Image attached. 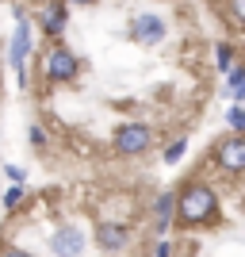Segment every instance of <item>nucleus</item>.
<instances>
[{
    "label": "nucleus",
    "mask_w": 245,
    "mask_h": 257,
    "mask_svg": "<svg viewBox=\"0 0 245 257\" xmlns=\"http://www.w3.org/2000/svg\"><path fill=\"white\" fill-rule=\"evenodd\" d=\"M226 85H230V96L237 104H245V65H234L230 73H226Z\"/></svg>",
    "instance_id": "nucleus-11"
},
{
    "label": "nucleus",
    "mask_w": 245,
    "mask_h": 257,
    "mask_svg": "<svg viewBox=\"0 0 245 257\" xmlns=\"http://www.w3.org/2000/svg\"><path fill=\"white\" fill-rule=\"evenodd\" d=\"M111 146L123 158H138V154H146L153 146V127H146V123H123V127H115Z\"/></svg>",
    "instance_id": "nucleus-2"
},
{
    "label": "nucleus",
    "mask_w": 245,
    "mask_h": 257,
    "mask_svg": "<svg viewBox=\"0 0 245 257\" xmlns=\"http://www.w3.org/2000/svg\"><path fill=\"white\" fill-rule=\"evenodd\" d=\"M214 62H218L222 73H230V69H234V50H230L226 43H218V46H214Z\"/></svg>",
    "instance_id": "nucleus-12"
},
{
    "label": "nucleus",
    "mask_w": 245,
    "mask_h": 257,
    "mask_svg": "<svg viewBox=\"0 0 245 257\" xmlns=\"http://www.w3.org/2000/svg\"><path fill=\"white\" fill-rule=\"evenodd\" d=\"M211 158L222 173H245V131H237L230 139H218Z\"/></svg>",
    "instance_id": "nucleus-3"
},
{
    "label": "nucleus",
    "mask_w": 245,
    "mask_h": 257,
    "mask_svg": "<svg viewBox=\"0 0 245 257\" xmlns=\"http://www.w3.org/2000/svg\"><path fill=\"white\" fill-rule=\"evenodd\" d=\"M172 215H176V192H161L157 204H153V226H157V234H165V230H169Z\"/></svg>",
    "instance_id": "nucleus-10"
},
{
    "label": "nucleus",
    "mask_w": 245,
    "mask_h": 257,
    "mask_svg": "<svg viewBox=\"0 0 245 257\" xmlns=\"http://www.w3.org/2000/svg\"><path fill=\"white\" fill-rule=\"evenodd\" d=\"M0 257H31V253L20 249V246H4V249H0Z\"/></svg>",
    "instance_id": "nucleus-16"
},
{
    "label": "nucleus",
    "mask_w": 245,
    "mask_h": 257,
    "mask_svg": "<svg viewBox=\"0 0 245 257\" xmlns=\"http://www.w3.org/2000/svg\"><path fill=\"white\" fill-rule=\"evenodd\" d=\"M27 54H31V23L20 12V23H16V39H12V65L20 73V85H27Z\"/></svg>",
    "instance_id": "nucleus-9"
},
{
    "label": "nucleus",
    "mask_w": 245,
    "mask_h": 257,
    "mask_svg": "<svg viewBox=\"0 0 245 257\" xmlns=\"http://www.w3.org/2000/svg\"><path fill=\"white\" fill-rule=\"evenodd\" d=\"M184 150H188V139H176L169 150H165V161H180V154H184Z\"/></svg>",
    "instance_id": "nucleus-15"
},
{
    "label": "nucleus",
    "mask_w": 245,
    "mask_h": 257,
    "mask_svg": "<svg viewBox=\"0 0 245 257\" xmlns=\"http://www.w3.org/2000/svg\"><path fill=\"white\" fill-rule=\"evenodd\" d=\"M39 23H43L46 39L58 43L65 35V23H69V4H65V0H43V4H39Z\"/></svg>",
    "instance_id": "nucleus-6"
},
{
    "label": "nucleus",
    "mask_w": 245,
    "mask_h": 257,
    "mask_svg": "<svg viewBox=\"0 0 245 257\" xmlns=\"http://www.w3.org/2000/svg\"><path fill=\"white\" fill-rule=\"evenodd\" d=\"M85 246H88V234L77 223H65L62 230L50 238V249L58 257H81V253H85Z\"/></svg>",
    "instance_id": "nucleus-7"
},
{
    "label": "nucleus",
    "mask_w": 245,
    "mask_h": 257,
    "mask_svg": "<svg viewBox=\"0 0 245 257\" xmlns=\"http://www.w3.org/2000/svg\"><path fill=\"white\" fill-rule=\"evenodd\" d=\"M230 12H234L237 20H241V23H245V0H230Z\"/></svg>",
    "instance_id": "nucleus-17"
},
{
    "label": "nucleus",
    "mask_w": 245,
    "mask_h": 257,
    "mask_svg": "<svg viewBox=\"0 0 245 257\" xmlns=\"http://www.w3.org/2000/svg\"><path fill=\"white\" fill-rule=\"evenodd\" d=\"M226 123H230L234 131H245V107H241V104L230 107V111H226Z\"/></svg>",
    "instance_id": "nucleus-14"
},
{
    "label": "nucleus",
    "mask_w": 245,
    "mask_h": 257,
    "mask_svg": "<svg viewBox=\"0 0 245 257\" xmlns=\"http://www.w3.org/2000/svg\"><path fill=\"white\" fill-rule=\"evenodd\" d=\"M31 142H35V146H43V142H46V135H43L39 127H31Z\"/></svg>",
    "instance_id": "nucleus-19"
},
{
    "label": "nucleus",
    "mask_w": 245,
    "mask_h": 257,
    "mask_svg": "<svg viewBox=\"0 0 245 257\" xmlns=\"http://www.w3.org/2000/svg\"><path fill=\"white\" fill-rule=\"evenodd\" d=\"M96 242L104 253H123L130 246V226L115 223V219H104V223H96Z\"/></svg>",
    "instance_id": "nucleus-8"
},
{
    "label": "nucleus",
    "mask_w": 245,
    "mask_h": 257,
    "mask_svg": "<svg viewBox=\"0 0 245 257\" xmlns=\"http://www.w3.org/2000/svg\"><path fill=\"white\" fill-rule=\"evenodd\" d=\"M23 192H27V188H23V184L16 181V184H12V188H8V192H4V207H8V211H12V207H16V204H20V200H23Z\"/></svg>",
    "instance_id": "nucleus-13"
},
{
    "label": "nucleus",
    "mask_w": 245,
    "mask_h": 257,
    "mask_svg": "<svg viewBox=\"0 0 245 257\" xmlns=\"http://www.w3.org/2000/svg\"><path fill=\"white\" fill-rule=\"evenodd\" d=\"M65 4H77V8H92L96 0H65Z\"/></svg>",
    "instance_id": "nucleus-20"
},
{
    "label": "nucleus",
    "mask_w": 245,
    "mask_h": 257,
    "mask_svg": "<svg viewBox=\"0 0 245 257\" xmlns=\"http://www.w3.org/2000/svg\"><path fill=\"white\" fill-rule=\"evenodd\" d=\"M153 249H157V253H153V257H172V246H169V242H157V246H153Z\"/></svg>",
    "instance_id": "nucleus-18"
},
{
    "label": "nucleus",
    "mask_w": 245,
    "mask_h": 257,
    "mask_svg": "<svg viewBox=\"0 0 245 257\" xmlns=\"http://www.w3.org/2000/svg\"><path fill=\"white\" fill-rule=\"evenodd\" d=\"M176 219L188 226H207L218 219V196L207 181H188L176 192Z\"/></svg>",
    "instance_id": "nucleus-1"
},
{
    "label": "nucleus",
    "mask_w": 245,
    "mask_h": 257,
    "mask_svg": "<svg viewBox=\"0 0 245 257\" xmlns=\"http://www.w3.org/2000/svg\"><path fill=\"white\" fill-rule=\"evenodd\" d=\"M127 35L138 46H157L161 39H165V20L153 16V12H142V16H134V20L127 23Z\"/></svg>",
    "instance_id": "nucleus-5"
},
{
    "label": "nucleus",
    "mask_w": 245,
    "mask_h": 257,
    "mask_svg": "<svg viewBox=\"0 0 245 257\" xmlns=\"http://www.w3.org/2000/svg\"><path fill=\"white\" fill-rule=\"evenodd\" d=\"M43 69L50 81H77V73H81V58H77L73 50H65L62 43H54L50 50H46L43 58Z\"/></svg>",
    "instance_id": "nucleus-4"
}]
</instances>
